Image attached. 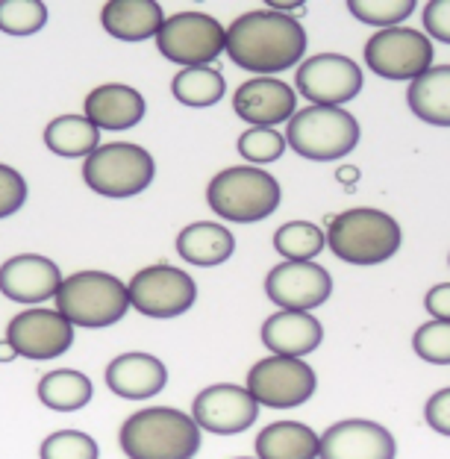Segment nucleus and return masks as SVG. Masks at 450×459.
Returning a JSON list of instances; mask_svg holds the SVG:
<instances>
[{
	"instance_id": "6",
	"label": "nucleus",
	"mask_w": 450,
	"mask_h": 459,
	"mask_svg": "<svg viewBox=\"0 0 450 459\" xmlns=\"http://www.w3.org/2000/svg\"><path fill=\"white\" fill-rule=\"evenodd\" d=\"M359 121L342 107H307L286 127V144L303 160L333 162L359 144Z\"/></svg>"
},
{
	"instance_id": "28",
	"label": "nucleus",
	"mask_w": 450,
	"mask_h": 459,
	"mask_svg": "<svg viewBox=\"0 0 450 459\" xmlns=\"http://www.w3.org/2000/svg\"><path fill=\"white\" fill-rule=\"evenodd\" d=\"M171 91L183 107L203 109V107H215V103L224 98L227 80H224L221 71L212 68V65L183 68L180 74L171 80Z\"/></svg>"
},
{
	"instance_id": "5",
	"label": "nucleus",
	"mask_w": 450,
	"mask_h": 459,
	"mask_svg": "<svg viewBox=\"0 0 450 459\" xmlns=\"http://www.w3.org/2000/svg\"><path fill=\"white\" fill-rule=\"evenodd\" d=\"M56 309L74 327H112L127 316L130 291L127 283H121L107 271H77V274L62 280L56 291Z\"/></svg>"
},
{
	"instance_id": "41",
	"label": "nucleus",
	"mask_w": 450,
	"mask_h": 459,
	"mask_svg": "<svg viewBox=\"0 0 450 459\" xmlns=\"http://www.w3.org/2000/svg\"><path fill=\"white\" fill-rule=\"evenodd\" d=\"M236 459H256V456H236Z\"/></svg>"
},
{
	"instance_id": "34",
	"label": "nucleus",
	"mask_w": 450,
	"mask_h": 459,
	"mask_svg": "<svg viewBox=\"0 0 450 459\" xmlns=\"http://www.w3.org/2000/svg\"><path fill=\"white\" fill-rule=\"evenodd\" d=\"M412 348L424 362L450 365V321H427L415 330Z\"/></svg>"
},
{
	"instance_id": "33",
	"label": "nucleus",
	"mask_w": 450,
	"mask_h": 459,
	"mask_svg": "<svg viewBox=\"0 0 450 459\" xmlns=\"http://www.w3.org/2000/svg\"><path fill=\"white\" fill-rule=\"evenodd\" d=\"M236 148L250 165H268V162H277L280 156L286 153V135L271 127H250L238 135Z\"/></svg>"
},
{
	"instance_id": "20",
	"label": "nucleus",
	"mask_w": 450,
	"mask_h": 459,
	"mask_svg": "<svg viewBox=\"0 0 450 459\" xmlns=\"http://www.w3.org/2000/svg\"><path fill=\"white\" fill-rule=\"evenodd\" d=\"M82 109H86L82 115L98 130H130L144 118L148 103H144L139 89L124 86V82H103V86L89 91Z\"/></svg>"
},
{
	"instance_id": "38",
	"label": "nucleus",
	"mask_w": 450,
	"mask_h": 459,
	"mask_svg": "<svg viewBox=\"0 0 450 459\" xmlns=\"http://www.w3.org/2000/svg\"><path fill=\"white\" fill-rule=\"evenodd\" d=\"M424 307L436 321H450V283H438L427 291Z\"/></svg>"
},
{
	"instance_id": "11",
	"label": "nucleus",
	"mask_w": 450,
	"mask_h": 459,
	"mask_svg": "<svg viewBox=\"0 0 450 459\" xmlns=\"http://www.w3.org/2000/svg\"><path fill=\"white\" fill-rule=\"evenodd\" d=\"M130 307L148 318H177L195 307L197 283L177 265H148L127 283Z\"/></svg>"
},
{
	"instance_id": "1",
	"label": "nucleus",
	"mask_w": 450,
	"mask_h": 459,
	"mask_svg": "<svg viewBox=\"0 0 450 459\" xmlns=\"http://www.w3.org/2000/svg\"><path fill=\"white\" fill-rule=\"evenodd\" d=\"M307 45L309 39L300 21L274 9H254L227 27V56L233 59V65L259 77L298 65Z\"/></svg>"
},
{
	"instance_id": "16",
	"label": "nucleus",
	"mask_w": 450,
	"mask_h": 459,
	"mask_svg": "<svg viewBox=\"0 0 450 459\" xmlns=\"http://www.w3.org/2000/svg\"><path fill=\"white\" fill-rule=\"evenodd\" d=\"M397 442L389 427L368 419H344L321 433L318 459H394Z\"/></svg>"
},
{
	"instance_id": "22",
	"label": "nucleus",
	"mask_w": 450,
	"mask_h": 459,
	"mask_svg": "<svg viewBox=\"0 0 450 459\" xmlns=\"http://www.w3.org/2000/svg\"><path fill=\"white\" fill-rule=\"evenodd\" d=\"M100 24L112 39L144 41L156 39L165 24V13L156 0H109L100 9Z\"/></svg>"
},
{
	"instance_id": "26",
	"label": "nucleus",
	"mask_w": 450,
	"mask_h": 459,
	"mask_svg": "<svg viewBox=\"0 0 450 459\" xmlns=\"http://www.w3.org/2000/svg\"><path fill=\"white\" fill-rule=\"evenodd\" d=\"M45 144L65 160H89L100 148V130L86 115H59L45 127Z\"/></svg>"
},
{
	"instance_id": "37",
	"label": "nucleus",
	"mask_w": 450,
	"mask_h": 459,
	"mask_svg": "<svg viewBox=\"0 0 450 459\" xmlns=\"http://www.w3.org/2000/svg\"><path fill=\"white\" fill-rule=\"evenodd\" d=\"M424 419L430 424V430H436L438 436H450V385L427 398Z\"/></svg>"
},
{
	"instance_id": "14",
	"label": "nucleus",
	"mask_w": 450,
	"mask_h": 459,
	"mask_svg": "<svg viewBox=\"0 0 450 459\" xmlns=\"http://www.w3.org/2000/svg\"><path fill=\"white\" fill-rule=\"evenodd\" d=\"M192 419L206 433L215 436H236L245 433L259 419V403L254 401L245 385L236 383H215L197 392L192 403Z\"/></svg>"
},
{
	"instance_id": "8",
	"label": "nucleus",
	"mask_w": 450,
	"mask_h": 459,
	"mask_svg": "<svg viewBox=\"0 0 450 459\" xmlns=\"http://www.w3.org/2000/svg\"><path fill=\"white\" fill-rule=\"evenodd\" d=\"M160 54L183 68H203L227 54V30L206 13H177L156 33Z\"/></svg>"
},
{
	"instance_id": "39",
	"label": "nucleus",
	"mask_w": 450,
	"mask_h": 459,
	"mask_svg": "<svg viewBox=\"0 0 450 459\" xmlns=\"http://www.w3.org/2000/svg\"><path fill=\"white\" fill-rule=\"evenodd\" d=\"M336 180L344 186V189H353V186L359 183V169L357 165H342V169L336 171Z\"/></svg>"
},
{
	"instance_id": "2",
	"label": "nucleus",
	"mask_w": 450,
	"mask_h": 459,
	"mask_svg": "<svg viewBox=\"0 0 450 459\" xmlns=\"http://www.w3.org/2000/svg\"><path fill=\"white\" fill-rule=\"evenodd\" d=\"M201 427L174 406H144L118 430V445L130 459H195L201 451Z\"/></svg>"
},
{
	"instance_id": "42",
	"label": "nucleus",
	"mask_w": 450,
	"mask_h": 459,
	"mask_svg": "<svg viewBox=\"0 0 450 459\" xmlns=\"http://www.w3.org/2000/svg\"><path fill=\"white\" fill-rule=\"evenodd\" d=\"M447 263H450V256H447Z\"/></svg>"
},
{
	"instance_id": "30",
	"label": "nucleus",
	"mask_w": 450,
	"mask_h": 459,
	"mask_svg": "<svg viewBox=\"0 0 450 459\" xmlns=\"http://www.w3.org/2000/svg\"><path fill=\"white\" fill-rule=\"evenodd\" d=\"M48 24V6L41 0H0V33L33 36Z\"/></svg>"
},
{
	"instance_id": "31",
	"label": "nucleus",
	"mask_w": 450,
	"mask_h": 459,
	"mask_svg": "<svg viewBox=\"0 0 450 459\" xmlns=\"http://www.w3.org/2000/svg\"><path fill=\"white\" fill-rule=\"evenodd\" d=\"M415 0H350L348 9L350 15L362 21L368 27H401V21H406L415 13Z\"/></svg>"
},
{
	"instance_id": "12",
	"label": "nucleus",
	"mask_w": 450,
	"mask_h": 459,
	"mask_svg": "<svg viewBox=\"0 0 450 459\" xmlns=\"http://www.w3.org/2000/svg\"><path fill=\"white\" fill-rule=\"evenodd\" d=\"M298 91L312 107H342L362 91V68L350 56L316 54L298 65Z\"/></svg>"
},
{
	"instance_id": "7",
	"label": "nucleus",
	"mask_w": 450,
	"mask_h": 459,
	"mask_svg": "<svg viewBox=\"0 0 450 459\" xmlns=\"http://www.w3.org/2000/svg\"><path fill=\"white\" fill-rule=\"evenodd\" d=\"M156 177L153 156L133 142L100 144L82 162V180L100 197H135L142 195Z\"/></svg>"
},
{
	"instance_id": "36",
	"label": "nucleus",
	"mask_w": 450,
	"mask_h": 459,
	"mask_svg": "<svg viewBox=\"0 0 450 459\" xmlns=\"http://www.w3.org/2000/svg\"><path fill=\"white\" fill-rule=\"evenodd\" d=\"M424 30L427 39L450 45V0H430L424 6Z\"/></svg>"
},
{
	"instance_id": "29",
	"label": "nucleus",
	"mask_w": 450,
	"mask_h": 459,
	"mask_svg": "<svg viewBox=\"0 0 450 459\" xmlns=\"http://www.w3.org/2000/svg\"><path fill=\"white\" fill-rule=\"evenodd\" d=\"M327 247V233L309 221H289L274 233V250L282 263H312Z\"/></svg>"
},
{
	"instance_id": "3",
	"label": "nucleus",
	"mask_w": 450,
	"mask_h": 459,
	"mask_svg": "<svg viewBox=\"0 0 450 459\" xmlns=\"http://www.w3.org/2000/svg\"><path fill=\"white\" fill-rule=\"evenodd\" d=\"M403 245V230L389 212L357 206L327 218V247L348 265H380Z\"/></svg>"
},
{
	"instance_id": "35",
	"label": "nucleus",
	"mask_w": 450,
	"mask_h": 459,
	"mask_svg": "<svg viewBox=\"0 0 450 459\" xmlns=\"http://www.w3.org/2000/svg\"><path fill=\"white\" fill-rule=\"evenodd\" d=\"M27 204V180L13 165L0 162V218L15 215Z\"/></svg>"
},
{
	"instance_id": "40",
	"label": "nucleus",
	"mask_w": 450,
	"mask_h": 459,
	"mask_svg": "<svg viewBox=\"0 0 450 459\" xmlns=\"http://www.w3.org/2000/svg\"><path fill=\"white\" fill-rule=\"evenodd\" d=\"M15 357H18V353H15V348H13V344H9L6 339L0 342V362H13Z\"/></svg>"
},
{
	"instance_id": "24",
	"label": "nucleus",
	"mask_w": 450,
	"mask_h": 459,
	"mask_svg": "<svg viewBox=\"0 0 450 459\" xmlns=\"http://www.w3.org/2000/svg\"><path fill=\"white\" fill-rule=\"evenodd\" d=\"M321 436L309 424L274 421L256 436V459H318Z\"/></svg>"
},
{
	"instance_id": "9",
	"label": "nucleus",
	"mask_w": 450,
	"mask_h": 459,
	"mask_svg": "<svg viewBox=\"0 0 450 459\" xmlns=\"http://www.w3.org/2000/svg\"><path fill=\"white\" fill-rule=\"evenodd\" d=\"M433 39L424 30L389 27L365 41V62L383 80H418L433 68Z\"/></svg>"
},
{
	"instance_id": "17",
	"label": "nucleus",
	"mask_w": 450,
	"mask_h": 459,
	"mask_svg": "<svg viewBox=\"0 0 450 459\" xmlns=\"http://www.w3.org/2000/svg\"><path fill=\"white\" fill-rule=\"evenodd\" d=\"M233 109L245 124L277 130V124H289L295 118L298 95L280 77H250L236 89Z\"/></svg>"
},
{
	"instance_id": "13",
	"label": "nucleus",
	"mask_w": 450,
	"mask_h": 459,
	"mask_svg": "<svg viewBox=\"0 0 450 459\" xmlns=\"http://www.w3.org/2000/svg\"><path fill=\"white\" fill-rule=\"evenodd\" d=\"M6 342L21 359H59L74 344V325L59 309H24L6 325Z\"/></svg>"
},
{
	"instance_id": "4",
	"label": "nucleus",
	"mask_w": 450,
	"mask_h": 459,
	"mask_svg": "<svg viewBox=\"0 0 450 459\" xmlns=\"http://www.w3.org/2000/svg\"><path fill=\"white\" fill-rule=\"evenodd\" d=\"M282 189L256 165H233V169L218 171L206 186V204L218 218L236 224H254L274 215L280 206Z\"/></svg>"
},
{
	"instance_id": "23",
	"label": "nucleus",
	"mask_w": 450,
	"mask_h": 459,
	"mask_svg": "<svg viewBox=\"0 0 450 459\" xmlns=\"http://www.w3.org/2000/svg\"><path fill=\"white\" fill-rule=\"evenodd\" d=\"M236 250V238L224 224L215 221H195L180 230L177 236V254H180L188 265L215 268L224 265Z\"/></svg>"
},
{
	"instance_id": "25",
	"label": "nucleus",
	"mask_w": 450,
	"mask_h": 459,
	"mask_svg": "<svg viewBox=\"0 0 450 459\" xmlns=\"http://www.w3.org/2000/svg\"><path fill=\"white\" fill-rule=\"evenodd\" d=\"M406 103L421 121L433 127H450V65H433L410 82Z\"/></svg>"
},
{
	"instance_id": "21",
	"label": "nucleus",
	"mask_w": 450,
	"mask_h": 459,
	"mask_svg": "<svg viewBox=\"0 0 450 459\" xmlns=\"http://www.w3.org/2000/svg\"><path fill=\"white\" fill-rule=\"evenodd\" d=\"M263 344L271 357L303 359L324 342V327L312 312H274L263 325Z\"/></svg>"
},
{
	"instance_id": "32",
	"label": "nucleus",
	"mask_w": 450,
	"mask_h": 459,
	"mask_svg": "<svg viewBox=\"0 0 450 459\" xmlns=\"http://www.w3.org/2000/svg\"><path fill=\"white\" fill-rule=\"evenodd\" d=\"M100 447L82 430H56L39 447V459H98Z\"/></svg>"
},
{
	"instance_id": "18",
	"label": "nucleus",
	"mask_w": 450,
	"mask_h": 459,
	"mask_svg": "<svg viewBox=\"0 0 450 459\" xmlns=\"http://www.w3.org/2000/svg\"><path fill=\"white\" fill-rule=\"evenodd\" d=\"M62 280L59 265L41 254H18L0 265V291L15 304H45L56 298Z\"/></svg>"
},
{
	"instance_id": "27",
	"label": "nucleus",
	"mask_w": 450,
	"mask_h": 459,
	"mask_svg": "<svg viewBox=\"0 0 450 459\" xmlns=\"http://www.w3.org/2000/svg\"><path fill=\"white\" fill-rule=\"evenodd\" d=\"M36 394L39 401L54 412H77L82 410L91 394H94V385L82 371L74 368H56V371H48L45 377L39 380L36 385Z\"/></svg>"
},
{
	"instance_id": "19",
	"label": "nucleus",
	"mask_w": 450,
	"mask_h": 459,
	"mask_svg": "<svg viewBox=\"0 0 450 459\" xmlns=\"http://www.w3.org/2000/svg\"><path fill=\"white\" fill-rule=\"evenodd\" d=\"M107 385L112 394H118L124 401H148L156 398L165 383H169V368L162 359H156L153 353H121L107 365Z\"/></svg>"
},
{
	"instance_id": "10",
	"label": "nucleus",
	"mask_w": 450,
	"mask_h": 459,
	"mask_svg": "<svg viewBox=\"0 0 450 459\" xmlns=\"http://www.w3.org/2000/svg\"><path fill=\"white\" fill-rule=\"evenodd\" d=\"M245 389L254 401L268 410H295L303 406L318 389V377L307 359L268 357L250 365Z\"/></svg>"
},
{
	"instance_id": "15",
	"label": "nucleus",
	"mask_w": 450,
	"mask_h": 459,
	"mask_svg": "<svg viewBox=\"0 0 450 459\" xmlns=\"http://www.w3.org/2000/svg\"><path fill=\"white\" fill-rule=\"evenodd\" d=\"M265 295L286 312H312L333 295V277L316 263H280L268 271Z\"/></svg>"
}]
</instances>
